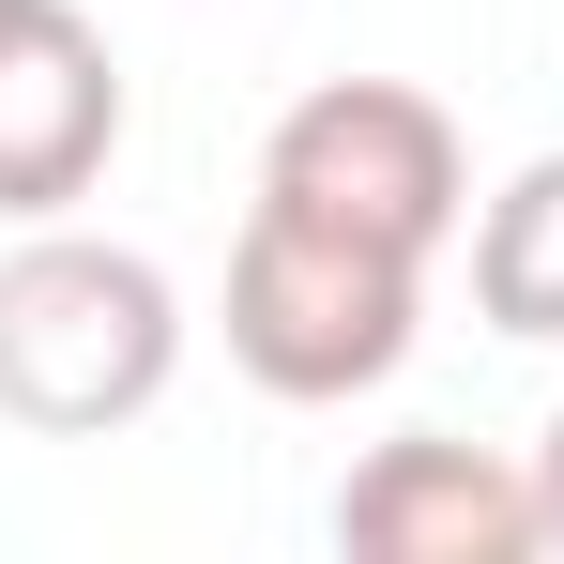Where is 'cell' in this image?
Masks as SVG:
<instances>
[{
	"mask_svg": "<svg viewBox=\"0 0 564 564\" xmlns=\"http://www.w3.org/2000/svg\"><path fill=\"white\" fill-rule=\"evenodd\" d=\"M184 381V290L107 229H15L0 245V412L31 443H107Z\"/></svg>",
	"mask_w": 564,
	"mask_h": 564,
	"instance_id": "1",
	"label": "cell"
},
{
	"mask_svg": "<svg viewBox=\"0 0 564 564\" xmlns=\"http://www.w3.org/2000/svg\"><path fill=\"white\" fill-rule=\"evenodd\" d=\"M229 367L290 397V412H336V397H367V381L412 367V321H427V260L412 245H367V229H336V214H290L260 198L245 214V245H229Z\"/></svg>",
	"mask_w": 564,
	"mask_h": 564,
	"instance_id": "2",
	"label": "cell"
},
{
	"mask_svg": "<svg viewBox=\"0 0 564 564\" xmlns=\"http://www.w3.org/2000/svg\"><path fill=\"white\" fill-rule=\"evenodd\" d=\"M260 198L443 260V245L473 229V153H458V122H443V93H412V77H321V93L275 107V138H260Z\"/></svg>",
	"mask_w": 564,
	"mask_h": 564,
	"instance_id": "3",
	"label": "cell"
},
{
	"mask_svg": "<svg viewBox=\"0 0 564 564\" xmlns=\"http://www.w3.org/2000/svg\"><path fill=\"white\" fill-rule=\"evenodd\" d=\"M336 550H367V564H534L550 503H534V458H488L458 427H397L336 488Z\"/></svg>",
	"mask_w": 564,
	"mask_h": 564,
	"instance_id": "4",
	"label": "cell"
},
{
	"mask_svg": "<svg viewBox=\"0 0 564 564\" xmlns=\"http://www.w3.org/2000/svg\"><path fill=\"white\" fill-rule=\"evenodd\" d=\"M122 153V62L77 0H0V214L46 229Z\"/></svg>",
	"mask_w": 564,
	"mask_h": 564,
	"instance_id": "5",
	"label": "cell"
},
{
	"mask_svg": "<svg viewBox=\"0 0 564 564\" xmlns=\"http://www.w3.org/2000/svg\"><path fill=\"white\" fill-rule=\"evenodd\" d=\"M473 305L488 336H564V153H534L473 214Z\"/></svg>",
	"mask_w": 564,
	"mask_h": 564,
	"instance_id": "6",
	"label": "cell"
},
{
	"mask_svg": "<svg viewBox=\"0 0 564 564\" xmlns=\"http://www.w3.org/2000/svg\"><path fill=\"white\" fill-rule=\"evenodd\" d=\"M534 503H550V550H564V412H550V443H534Z\"/></svg>",
	"mask_w": 564,
	"mask_h": 564,
	"instance_id": "7",
	"label": "cell"
}]
</instances>
